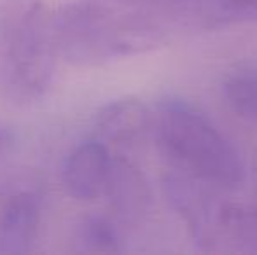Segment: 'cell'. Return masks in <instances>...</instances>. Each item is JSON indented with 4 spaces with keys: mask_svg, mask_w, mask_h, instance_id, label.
<instances>
[{
    "mask_svg": "<svg viewBox=\"0 0 257 255\" xmlns=\"http://www.w3.org/2000/svg\"><path fill=\"white\" fill-rule=\"evenodd\" d=\"M159 147L173 168L215 189H236L245 166L236 147L194 105L166 100L153 121Z\"/></svg>",
    "mask_w": 257,
    "mask_h": 255,
    "instance_id": "1",
    "label": "cell"
},
{
    "mask_svg": "<svg viewBox=\"0 0 257 255\" xmlns=\"http://www.w3.org/2000/svg\"><path fill=\"white\" fill-rule=\"evenodd\" d=\"M58 55L72 65H100L133 55L156 42L153 28L140 18L119 14L96 0H82L54 13Z\"/></svg>",
    "mask_w": 257,
    "mask_h": 255,
    "instance_id": "2",
    "label": "cell"
},
{
    "mask_svg": "<svg viewBox=\"0 0 257 255\" xmlns=\"http://www.w3.org/2000/svg\"><path fill=\"white\" fill-rule=\"evenodd\" d=\"M54 13L42 4L21 11L0 37V88L13 103H32L49 89L58 62Z\"/></svg>",
    "mask_w": 257,
    "mask_h": 255,
    "instance_id": "3",
    "label": "cell"
},
{
    "mask_svg": "<svg viewBox=\"0 0 257 255\" xmlns=\"http://www.w3.org/2000/svg\"><path fill=\"white\" fill-rule=\"evenodd\" d=\"M163 189L168 203L186 222L198 248L208 253L220 252L227 201L215 196V187L173 168L163 178Z\"/></svg>",
    "mask_w": 257,
    "mask_h": 255,
    "instance_id": "4",
    "label": "cell"
},
{
    "mask_svg": "<svg viewBox=\"0 0 257 255\" xmlns=\"http://www.w3.org/2000/svg\"><path fill=\"white\" fill-rule=\"evenodd\" d=\"M110 149L100 140L82 142L67 156L61 182L68 196L79 201H95L103 196L110 171Z\"/></svg>",
    "mask_w": 257,
    "mask_h": 255,
    "instance_id": "5",
    "label": "cell"
},
{
    "mask_svg": "<svg viewBox=\"0 0 257 255\" xmlns=\"http://www.w3.org/2000/svg\"><path fill=\"white\" fill-rule=\"evenodd\" d=\"M103 196L115 220L124 225H137L147 215L151 191L144 173L124 156H112L110 171Z\"/></svg>",
    "mask_w": 257,
    "mask_h": 255,
    "instance_id": "6",
    "label": "cell"
},
{
    "mask_svg": "<svg viewBox=\"0 0 257 255\" xmlns=\"http://www.w3.org/2000/svg\"><path fill=\"white\" fill-rule=\"evenodd\" d=\"M41 197L37 192L14 191L0 203V253L23 255L34 248L41 227Z\"/></svg>",
    "mask_w": 257,
    "mask_h": 255,
    "instance_id": "7",
    "label": "cell"
},
{
    "mask_svg": "<svg viewBox=\"0 0 257 255\" xmlns=\"http://www.w3.org/2000/svg\"><path fill=\"white\" fill-rule=\"evenodd\" d=\"M153 128L147 107L137 98L114 100L98 112L95 121L96 140L110 145L130 149L144 142L149 129Z\"/></svg>",
    "mask_w": 257,
    "mask_h": 255,
    "instance_id": "8",
    "label": "cell"
},
{
    "mask_svg": "<svg viewBox=\"0 0 257 255\" xmlns=\"http://www.w3.org/2000/svg\"><path fill=\"white\" fill-rule=\"evenodd\" d=\"M224 98L243 119H257V60L234 65L224 79Z\"/></svg>",
    "mask_w": 257,
    "mask_h": 255,
    "instance_id": "9",
    "label": "cell"
},
{
    "mask_svg": "<svg viewBox=\"0 0 257 255\" xmlns=\"http://www.w3.org/2000/svg\"><path fill=\"white\" fill-rule=\"evenodd\" d=\"M81 239L89 252H121V236L112 220L105 217H89L82 225Z\"/></svg>",
    "mask_w": 257,
    "mask_h": 255,
    "instance_id": "10",
    "label": "cell"
},
{
    "mask_svg": "<svg viewBox=\"0 0 257 255\" xmlns=\"http://www.w3.org/2000/svg\"><path fill=\"white\" fill-rule=\"evenodd\" d=\"M227 7L236 14L257 16V0H227Z\"/></svg>",
    "mask_w": 257,
    "mask_h": 255,
    "instance_id": "11",
    "label": "cell"
},
{
    "mask_svg": "<svg viewBox=\"0 0 257 255\" xmlns=\"http://www.w3.org/2000/svg\"><path fill=\"white\" fill-rule=\"evenodd\" d=\"M13 142H14V135L11 131V128H7L4 123H0V159L11 150Z\"/></svg>",
    "mask_w": 257,
    "mask_h": 255,
    "instance_id": "12",
    "label": "cell"
}]
</instances>
